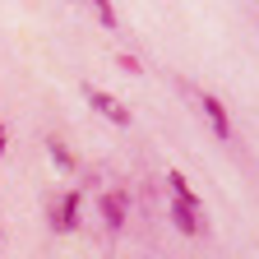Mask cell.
<instances>
[{
  "instance_id": "7a4b0ae2",
  "label": "cell",
  "mask_w": 259,
  "mask_h": 259,
  "mask_svg": "<svg viewBox=\"0 0 259 259\" xmlns=\"http://www.w3.org/2000/svg\"><path fill=\"white\" fill-rule=\"evenodd\" d=\"M125 213H130V194H125V190H107V194H102V218H107L111 232H120V227H125Z\"/></svg>"
},
{
  "instance_id": "5b68a950",
  "label": "cell",
  "mask_w": 259,
  "mask_h": 259,
  "mask_svg": "<svg viewBox=\"0 0 259 259\" xmlns=\"http://www.w3.org/2000/svg\"><path fill=\"white\" fill-rule=\"evenodd\" d=\"M204 111H208V125H213V135H218V139H227V135H232V125H227V111H222V102H218L213 93L204 97Z\"/></svg>"
},
{
  "instance_id": "277c9868",
  "label": "cell",
  "mask_w": 259,
  "mask_h": 259,
  "mask_svg": "<svg viewBox=\"0 0 259 259\" xmlns=\"http://www.w3.org/2000/svg\"><path fill=\"white\" fill-rule=\"evenodd\" d=\"M171 222H176V232H185V236H199L204 232V227H199V208L176 204V199H171Z\"/></svg>"
},
{
  "instance_id": "3957f363",
  "label": "cell",
  "mask_w": 259,
  "mask_h": 259,
  "mask_svg": "<svg viewBox=\"0 0 259 259\" xmlns=\"http://www.w3.org/2000/svg\"><path fill=\"white\" fill-rule=\"evenodd\" d=\"M51 227H56V232H74V227H79V190H65V199L51 213Z\"/></svg>"
},
{
  "instance_id": "8992f818",
  "label": "cell",
  "mask_w": 259,
  "mask_h": 259,
  "mask_svg": "<svg viewBox=\"0 0 259 259\" xmlns=\"http://www.w3.org/2000/svg\"><path fill=\"white\" fill-rule=\"evenodd\" d=\"M51 162H56V167H60V171H74V153H70V148H65L60 139H51Z\"/></svg>"
},
{
  "instance_id": "6da1fadb",
  "label": "cell",
  "mask_w": 259,
  "mask_h": 259,
  "mask_svg": "<svg viewBox=\"0 0 259 259\" xmlns=\"http://www.w3.org/2000/svg\"><path fill=\"white\" fill-rule=\"evenodd\" d=\"M83 97H88V102H93L97 111H102V116H107L111 125H130V120H135V116H130V107H125V102H116L111 93H102V88H93V83L83 88Z\"/></svg>"
},
{
  "instance_id": "52a82bcc",
  "label": "cell",
  "mask_w": 259,
  "mask_h": 259,
  "mask_svg": "<svg viewBox=\"0 0 259 259\" xmlns=\"http://www.w3.org/2000/svg\"><path fill=\"white\" fill-rule=\"evenodd\" d=\"M93 10H97V19H102V28H116V10H111V0H93Z\"/></svg>"
},
{
  "instance_id": "ba28073f",
  "label": "cell",
  "mask_w": 259,
  "mask_h": 259,
  "mask_svg": "<svg viewBox=\"0 0 259 259\" xmlns=\"http://www.w3.org/2000/svg\"><path fill=\"white\" fill-rule=\"evenodd\" d=\"M0 157H5V125H0Z\"/></svg>"
}]
</instances>
